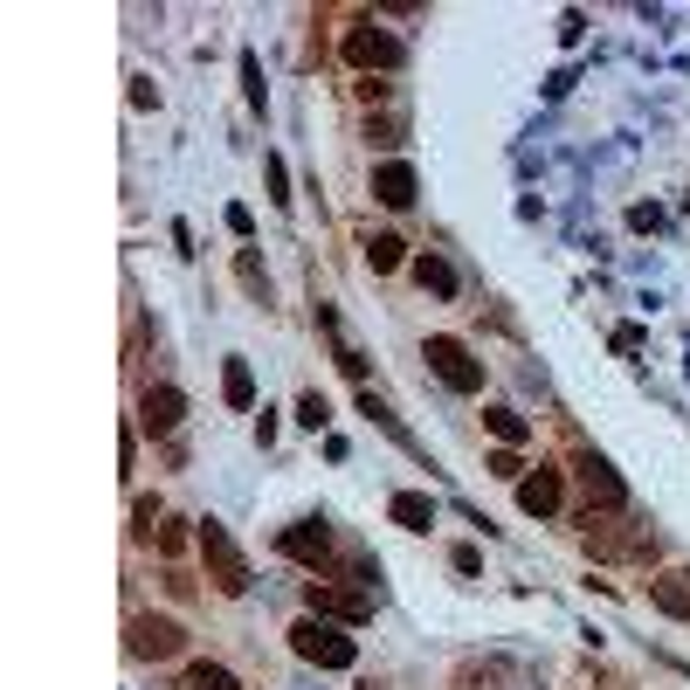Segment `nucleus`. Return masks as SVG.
I'll return each instance as SVG.
<instances>
[{
	"mask_svg": "<svg viewBox=\"0 0 690 690\" xmlns=\"http://www.w3.org/2000/svg\"><path fill=\"white\" fill-rule=\"evenodd\" d=\"M291 649L304 662H318V670H352V656H360V643H352L339 622H325V615H304L291 628Z\"/></svg>",
	"mask_w": 690,
	"mask_h": 690,
	"instance_id": "1",
	"label": "nucleus"
},
{
	"mask_svg": "<svg viewBox=\"0 0 690 690\" xmlns=\"http://www.w3.org/2000/svg\"><path fill=\"white\" fill-rule=\"evenodd\" d=\"M200 559H208V580L221 587V594H249V559H242V546L228 539V525H200Z\"/></svg>",
	"mask_w": 690,
	"mask_h": 690,
	"instance_id": "2",
	"label": "nucleus"
},
{
	"mask_svg": "<svg viewBox=\"0 0 690 690\" xmlns=\"http://www.w3.org/2000/svg\"><path fill=\"white\" fill-rule=\"evenodd\" d=\"M304 607L339 628H360L373 622V594H360V587H331V580H304Z\"/></svg>",
	"mask_w": 690,
	"mask_h": 690,
	"instance_id": "3",
	"label": "nucleus"
},
{
	"mask_svg": "<svg viewBox=\"0 0 690 690\" xmlns=\"http://www.w3.org/2000/svg\"><path fill=\"white\" fill-rule=\"evenodd\" d=\"M421 360L436 366L442 387H456V394H483V366L470 360V346H463V339H428Z\"/></svg>",
	"mask_w": 690,
	"mask_h": 690,
	"instance_id": "4",
	"label": "nucleus"
},
{
	"mask_svg": "<svg viewBox=\"0 0 690 690\" xmlns=\"http://www.w3.org/2000/svg\"><path fill=\"white\" fill-rule=\"evenodd\" d=\"M346 63L352 69H394L401 63V42L387 29H373V21H360V29L346 35Z\"/></svg>",
	"mask_w": 690,
	"mask_h": 690,
	"instance_id": "5",
	"label": "nucleus"
},
{
	"mask_svg": "<svg viewBox=\"0 0 690 690\" xmlns=\"http://www.w3.org/2000/svg\"><path fill=\"white\" fill-rule=\"evenodd\" d=\"M180 649H187L180 622H166V615H139V622H132V656L166 662V656H180Z\"/></svg>",
	"mask_w": 690,
	"mask_h": 690,
	"instance_id": "6",
	"label": "nucleus"
},
{
	"mask_svg": "<svg viewBox=\"0 0 690 690\" xmlns=\"http://www.w3.org/2000/svg\"><path fill=\"white\" fill-rule=\"evenodd\" d=\"M580 483H587V511H607V518H615V511H628V483L607 470L601 456H587V463H580Z\"/></svg>",
	"mask_w": 690,
	"mask_h": 690,
	"instance_id": "7",
	"label": "nucleus"
},
{
	"mask_svg": "<svg viewBox=\"0 0 690 690\" xmlns=\"http://www.w3.org/2000/svg\"><path fill=\"white\" fill-rule=\"evenodd\" d=\"M559 497H567V483H559V470H525L518 477V504L532 511V518H552V511H559Z\"/></svg>",
	"mask_w": 690,
	"mask_h": 690,
	"instance_id": "8",
	"label": "nucleus"
},
{
	"mask_svg": "<svg viewBox=\"0 0 690 690\" xmlns=\"http://www.w3.org/2000/svg\"><path fill=\"white\" fill-rule=\"evenodd\" d=\"M180 415H187L180 387H145V407H139V428H145V436H173V428H180Z\"/></svg>",
	"mask_w": 690,
	"mask_h": 690,
	"instance_id": "9",
	"label": "nucleus"
},
{
	"mask_svg": "<svg viewBox=\"0 0 690 690\" xmlns=\"http://www.w3.org/2000/svg\"><path fill=\"white\" fill-rule=\"evenodd\" d=\"M276 552L297 559V567H325V559H331V532L325 525H291L284 539H276Z\"/></svg>",
	"mask_w": 690,
	"mask_h": 690,
	"instance_id": "10",
	"label": "nucleus"
},
{
	"mask_svg": "<svg viewBox=\"0 0 690 690\" xmlns=\"http://www.w3.org/2000/svg\"><path fill=\"white\" fill-rule=\"evenodd\" d=\"M373 200H387V208H407V200H415V166H407V160L373 166Z\"/></svg>",
	"mask_w": 690,
	"mask_h": 690,
	"instance_id": "11",
	"label": "nucleus"
},
{
	"mask_svg": "<svg viewBox=\"0 0 690 690\" xmlns=\"http://www.w3.org/2000/svg\"><path fill=\"white\" fill-rule=\"evenodd\" d=\"M649 607L690 622V573H656V580H649Z\"/></svg>",
	"mask_w": 690,
	"mask_h": 690,
	"instance_id": "12",
	"label": "nucleus"
},
{
	"mask_svg": "<svg viewBox=\"0 0 690 690\" xmlns=\"http://www.w3.org/2000/svg\"><path fill=\"white\" fill-rule=\"evenodd\" d=\"M387 511H394V525H407V532H428V525H436V497H421V491H401Z\"/></svg>",
	"mask_w": 690,
	"mask_h": 690,
	"instance_id": "13",
	"label": "nucleus"
},
{
	"mask_svg": "<svg viewBox=\"0 0 690 690\" xmlns=\"http://www.w3.org/2000/svg\"><path fill=\"white\" fill-rule=\"evenodd\" d=\"M221 394H228V407H255V373H249V360H228V366H221Z\"/></svg>",
	"mask_w": 690,
	"mask_h": 690,
	"instance_id": "14",
	"label": "nucleus"
},
{
	"mask_svg": "<svg viewBox=\"0 0 690 690\" xmlns=\"http://www.w3.org/2000/svg\"><path fill=\"white\" fill-rule=\"evenodd\" d=\"M415 284L436 291V297H456V270L442 263V255H421V263H415Z\"/></svg>",
	"mask_w": 690,
	"mask_h": 690,
	"instance_id": "15",
	"label": "nucleus"
},
{
	"mask_svg": "<svg viewBox=\"0 0 690 690\" xmlns=\"http://www.w3.org/2000/svg\"><path fill=\"white\" fill-rule=\"evenodd\" d=\"M483 428H491L504 449H518V442H525V415H511V407H483Z\"/></svg>",
	"mask_w": 690,
	"mask_h": 690,
	"instance_id": "16",
	"label": "nucleus"
},
{
	"mask_svg": "<svg viewBox=\"0 0 690 690\" xmlns=\"http://www.w3.org/2000/svg\"><path fill=\"white\" fill-rule=\"evenodd\" d=\"M366 263H373L380 276L401 270V263H407V242H401V236H373V242H366Z\"/></svg>",
	"mask_w": 690,
	"mask_h": 690,
	"instance_id": "17",
	"label": "nucleus"
},
{
	"mask_svg": "<svg viewBox=\"0 0 690 690\" xmlns=\"http://www.w3.org/2000/svg\"><path fill=\"white\" fill-rule=\"evenodd\" d=\"M236 276H242V291H255V297L270 291V270H263V255H255V249H242V255H236Z\"/></svg>",
	"mask_w": 690,
	"mask_h": 690,
	"instance_id": "18",
	"label": "nucleus"
},
{
	"mask_svg": "<svg viewBox=\"0 0 690 690\" xmlns=\"http://www.w3.org/2000/svg\"><path fill=\"white\" fill-rule=\"evenodd\" d=\"M187 690H236V677H228L221 662H194V670H187Z\"/></svg>",
	"mask_w": 690,
	"mask_h": 690,
	"instance_id": "19",
	"label": "nucleus"
},
{
	"mask_svg": "<svg viewBox=\"0 0 690 690\" xmlns=\"http://www.w3.org/2000/svg\"><path fill=\"white\" fill-rule=\"evenodd\" d=\"M263 173H270V200H276V208H291V166L270 152V160H263Z\"/></svg>",
	"mask_w": 690,
	"mask_h": 690,
	"instance_id": "20",
	"label": "nucleus"
},
{
	"mask_svg": "<svg viewBox=\"0 0 690 690\" xmlns=\"http://www.w3.org/2000/svg\"><path fill=\"white\" fill-rule=\"evenodd\" d=\"M187 546H200V532H187V525H160V552H166V559H180Z\"/></svg>",
	"mask_w": 690,
	"mask_h": 690,
	"instance_id": "21",
	"label": "nucleus"
},
{
	"mask_svg": "<svg viewBox=\"0 0 690 690\" xmlns=\"http://www.w3.org/2000/svg\"><path fill=\"white\" fill-rule=\"evenodd\" d=\"M297 421H304V428H325V421H331L325 394H304V401H297Z\"/></svg>",
	"mask_w": 690,
	"mask_h": 690,
	"instance_id": "22",
	"label": "nucleus"
},
{
	"mask_svg": "<svg viewBox=\"0 0 690 690\" xmlns=\"http://www.w3.org/2000/svg\"><path fill=\"white\" fill-rule=\"evenodd\" d=\"M491 477H511V483H518V477H525V463H518V449H497V456H491Z\"/></svg>",
	"mask_w": 690,
	"mask_h": 690,
	"instance_id": "23",
	"label": "nucleus"
},
{
	"mask_svg": "<svg viewBox=\"0 0 690 690\" xmlns=\"http://www.w3.org/2000/svg\"><path fill=\"white\" fill-rule=\"evenodd\" d=\"M242 84H249V105L263 111V69H255V56H242Z\"/></svg>",
	"mask_w": 690,
	"mask_h": 690,
	"instance_id": "24",
	"label": "nucleus"
},
{
	"mask_svg": "<svg viewBox=\"0 0 690 690\" xmlns=\"http://www.w3.org/2000/svg\"><path fill=\"white\" fill-rule=\"evenodd\" d=\"M132 525H139V532H152V525H160V504H152V497H139V511H132Z\"/></svg>",
	"mask_w": 690,
	"mask_h": 690,
	"instance_id": "25",
	"label": "nucleus"
}]
</instances>
